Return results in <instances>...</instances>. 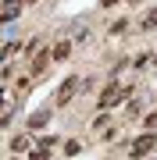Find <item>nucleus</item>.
<instances>
[{
	"instance_id": "nucleus-1",
	"label": "nucleus",
	"mask_w": 157,
	"mask_h": 160,
	"mask_svg": "<svg viewBox=\"0 0 157 160\" xmlns=\"http://www.w3.org/2000/svg\"><path fill=\"white\" fill-rule=\"evenodd\" d=\"M154 146H157V135H154V132H146V135H139L132 146H128V157H132V160H143Z\"/></svg>"
},
{
	"instance_id": "nucleus-2",
	"label": "nucleus",
	"mask_w": 157,
	"mask_h": 160,
	"mask_svg": "<svg viewBox=\"0 0 157 160\" xmlns=\"http://www.w3.org/2000/svg\"><path fill=\"white\" fill-rule=\"evenodd\" d=\"M122 96H125V86H118V82H107V89L100 92V107H114Z\"/></svg>"
},
{
	"instance_id": "nucleus-3",
	"label": "nucleus",
	"mask_w": 157,
	"mask_h": 160,
	"mask_svg": "<svg viewBox=\"0 0 157 160\" xmlns=\"http://www.w3.org/2000/svg\"><path fill=\"white\" fill-rule=\"evenodd\" d=\"M22 4H25V0H4V7H0V22H14V18L18 14H22Z\"/></svg>"
},
{
	"instance_id": "nucleus-4",
	"label": "nucleus",
	"mask_w": 157,
	"mask_h": 160,
	"mask_svg": "<svg viewBox=\"0 0 157 160\" xmlns=\"http://www.w3.org/2000/svg\"><path fill=\"white\" fill-rule=\"evenodd\" d=\"M75 89H79V82H75V78H64V82H61V89H57V103H61V107H64L71 96H75Z\"/></svg>"
},
{
	"instance_id": "nucleus-5",
	"label": "nucleus",
	"mask_w": 157,
	"mask_h": 160,
	"mask_svg": "<svg viewBox=\"0 0 157 160\" xmlns=\"http://www.w3.org/2000/svg\"><path fill=\"white\" fill-rule=\"evenodd\" d=\"M50 61H54V57H50L47 50H43V53H36V57H32V78H39V75L47 71V64H50Z\"/></svg>"
},
{
	"instance_id": "nucleus-6",
	"label": "nucleus",
	"mask_w": 157,
	"mask_h": 160,
	"mask_svg": "<svg viewBox=\"0 0 157 160\" xmlns=\"http://www.w3.org/2000/svg\"><path fill=\"white\" fill-rule=\"evenodd\" d=\"M47 121H50V114H47V110H36V114L29 118V128H43Z\"/></svg>"
},
{
	"instance_id": "nucleus-7",
	"label": "nucleus",
	"mask_w": 157,
	"mask_h": 160,
	"mask_svg": "<svg viewBox=\"0 0 157 160\" xmlns=\"http://www.w3.org/2000/svg\"><path fill=\"white\" fill-rule=\"evenodd\" d=\"M68 53H71V43H57V46H54V53H50V57H54V61H64Z\"/></svg>"
},
{
	"instance_id": "nucleus-8",
	"label": "nucleus",
	"mask_w": 157,
	"mask_h": 160,
	"mask_svg": "<svg viewBox=\"0 0 157 160\" xmlns=\"http://www.w3.org/2000/svg\"><path fill=\"white\" fill-rule=\"evenodd\" d=\"M22 149H29V135H14L11 139V153H22Z\"/></svg>"
},
{
	"instance_id": "nucleus-9",
	"label": "nucleus",
	"mask_w": 157,
	"mask_h": 160,
	"mask_svg": "<svg viewBox=\"0 0 157 160\" xmlns=\"http://www.w3.org/2000/svg\"><path fill=\"white\" fill-rule=\"evenodd\" d=\"M154 25H157V7L146 11V18H143V29H154Z\"/></svg>"
},
{
	"instance_id": "nucleus-10",
	"label": "nucleus",
	"mask_w": 157,
	"mask_h": 160,
	"mask_svg": "<svg viewBox=\"0 0 157 160\" xmlns=\"http://www.w3.org/2000/svg\"><path fill=\"white\" fill-rule=\"evenodd\" d=\"M32 160H50V153H47V146H39V149H32Z\"/></svg>"
},
{
	"instance_id": "nucleus-11",
	"label": "nucleus",
	"mask_w": 157,
	"mask_h": 160,
	"mask_svg": "<svg viewBox=\"0 0 157 160\" xmlns=\"http://www.w3.org/2000/svg\"><path fill=\"white\" fill-rule=\"evenodd\" d=\"M118 4V0H100V7H114Z\"/></svg>"
},
{
	"instance_id": "nucleus-12",
	"label": "nucleus",
	"mask_w": 157,
	"mask_h": 160,
	"mask_svg": "<svg viewBox=\"0 0 157 160\" xmlns=\"http://www.w3.org/2000/svg\"><path fill=\"white\" fill-rule=\"evenodd\" d=\"M4 103H7V100H4V96H0V110H4Z\"/></svg>"
},
{
	"instance_id": "nucleus-13",
	"label": "nucleus",
	"mask_w": 157,
	"mask_h": 160,
	"mask_svg": "<svg viewBox=\"0 0 157 160\" xmlns=\"http://www.w3.org/2000/svg\"><path fill=\"white\" fill-rule=\"evenodd\" d=\"M25 4H36V0H25Z\"/></svg>"
},
{
	"instance_id": "nucleus-14",
	"label": "nucleus",
	"mask_w": 157,
	"mask_h": 160,
	"mask_svg": "<svg viewBox=\"0 0 157 160\" xmlns=\"http://www.w3.org/2000/svg\"><path fill=\"white\" fill-rule=\"evenodd\" d=\"M154 61H157V57H154Z\"/></svg>"
}]
</instances>
